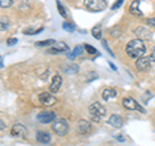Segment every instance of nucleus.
Instances as JSON below:
<instances>
[{
	"label": "nucleus",
	"instance_id": "20",
	"mask_svg": "<svg viewBox=\"0 0 155 146\" xmlns=\"http://www.w3.org/2000/svg\"><path fill=\"white\" fill-rule=\"evenodd\" d=\"M9 26H11V22H9V18L3 16L0 17V31H7Z\"/></svg>",
	"mask_w": 155,
	"mask_h": 146
},
{
	"label": "nucleus",
	"instance_id": "6",
	"mask_svg": "<svg viewBox=\"0 0 155 146\" xmlns=\"http://www.w3.org/2000/svg\"><path fill=\"white\" fill-rule=\"evenodd\" d=\"M153 62L154 61L151 60V57H140V58H137V61H136V69L138 71H146L150 69Z\"/></svg>",
	"mask_w": 155,
	"mask_h": 146
},
{
	"label": "nucleus",
	"instance_id": "17",
	"mask_svg": "<svg viewBox=\"0 0 155 146\" xmlns=\"http://www.w3.org/2000/svg\"><path fill=\"white\" fill-rule=\"evenodd\" d=\"M116 97V91L114 88H106L102 92V98L105 101H110L111 98H115Z\"/></svg>",
	"mask_w": 155,
	"mask_h": 146
},
{
	"label": "nucleus",
	"instance_id": "8",
	"mask_svg": "<svg viewBox=\"0 0 155 146\" xmlns=\"http://www.w3.org/2000/svg\"><path fill=\"white\" fill-rule=\"evenodd\" d=\"M134 35L137 36V39H141V40H149L153 36V32L149 30L147 27L145 26H138L134 30Z\"/></svg>",
	"mask_w": 155,
	"mask_h": 146
},
{
	"label": "nucleus",
	"instance_id": "4",
	"mask_svg": "<svg viewBox=\"0 0 155 146\" xmlns=\"http://www.w3.org/2000/svg\"><path fill=\"white\" fill-rule=\"evenodd\" d=\"M52 131L58 136H65L69 132V123L65 119H57L52 125Z\"/></svg>",
	"mask_w": 155,
	"mask_h": 146
},
{
	"label": "nucleus",
	"instance_id": "30",
	"mask_svg": "<svg viewBox=\"0 0 155 146\" xmlns=\"http://www.w3.org/2000/svg\"><path fill=\"white\" fill-rule=\"evenodd\" d=\"M17 43V38H9L8 40H7V44L9 45V47H12V45H14Z\"/></svg>",
	"mask_w": 155,
	"mask_h": 146
},
{
	"label": "nucleus",
	"instance_id": "21",
	"mask_svg": "<svg viewBox=\"0 0 155 146\" xmlns=\"http://www.w3.org/2000/svg\"><path fill=\"white\" fill-rule=\"evenodd\" d=\"M56 44V40H53V39H47V40H40V41H36L35 45L36 47H52Z\"/></svg>",
	"mask_w": 155,
	"mask_h": 146
},
{
	"label": "nucleus",
	"instance_id": "14",
	"mask_svg": "<svg viewBox=\"0 0 155 146\" xmlns=\"http://www.w3.org/2000/svg\"><path fill=\"white\" fill-rule=\"evenodd\" d=\"M142 0H134V2L130 4L129 7V12L133 14V16H137V17H142L143 13L141 12V9H140V4H141Z\"/></svg>",
	"mask_w": 155,
	"mask_h": 146
},
{
	"label": "nucleus",
	"instance_id": "18",
	"mask_svg": "<svg viewBox=\"0 0 155 146\" xmlns=\"http://www.w3.org/2000/svg\"><path fill=\"white\" fill-rule=\"evenodd\" d=\"M83 49H84L83 45H78V47L74 48V51H72L71 53H69V55H67V57H69L70 60H74V58H76L78 56H80L81 53H83Z\"/></svg>",
	"mask_w": 155,
	"mask_h": 146
},
{
	"label": "nucleus",
	"instance_id": "22",
	"mask_svg": "<svg viewBox=\"0 0 155 146\" xmlns=\"http://www.w3.org/2000/svg\"><path fill=\"white\" fill-rule=\"evenodd\" d=\"M92 35H93L94 39H97V40H100L101 38H102V32H101V27L100 26H94L93 28H92Z\"/></svg>",
	"mask_w": 155,
	"mask_h": 146
},
{
	"label": "nucleus",
	"instance_id": "5",
	"mask_svg": "<svg viewBox=\"0 0 155 146\" xmlns=\"http://www.w3.org/2000/svg\"><path fill=\"white\" fill-rule=\"evenodd\" d=\"M39 102H40L43 106L49 108V106H53L57 104V98L53 95H51L49 92H43V93L39 95Z\"/></svg>",
	"mask_w": 155,
	"mask_h": 146
},
{
	"label": "nucleus",
	"instance_id": "38",
	"mask_svg": "<svg viewBox=\"0 0 155 146\" xmlns=\"http://www.w3.org/2000/svg\"><path fill=\"white\" fill-rule=\"evenodd\" d=\"M0 61H2V57H0Z\"/></svg>",
	"mask_w": 155,
	"mask_h": 146
},
{
	"label": "nucleus",
	"instance_id": "13",
	"mask_svg": "<svg viewBox=\"0 0 155 146\" xmlns=\"http://www.w3.org/2000/svg\"><path fill=\"white\" fill-rule=\"evenodd\" d=\"M61 84H62V78L60 75H54L52 81H51V84H49V91L52 93H57L61 88Z\"/></svg>",
	"mask_w": 155,
	"mask_h": 146
},
{
	"label": "nucleus",
	"instance_id": "7",
	"mask_svg": "<svg viewBox=\"0 0 155 146\" xmlns=\"http://www.w3.org/2000/svg\"><path fill=\"white\" fill-rule=\"evenodd\" d=\"M122 104L127 110H140V111H142V113H145V110L137 104V101L134 98H132V97H125V98H123Z\"/></svg>",
	"mask_w": 155,
	"mask_h": 146
},
{
	"label": "nucleus",
	"instance_id": "26",
	"mask_svg": "<svg viewBox=\"0 0 155 146\" xmlns=\"http://www.w3.org/2000/svg\"><path fill=\"white\" fill-rule=\"evenodd\" d=\"M56 4H57V8H58V12H60V14L62 17H66L67 14H66V11H65L64 5H62V3L60 2V0H56Z\"/></svg>",
	"mask_w": 155,
	"mask_h": 146
},
{
	"label": "nucleus",
	"instance_id": "29",
	"mask_svg": "<svg viewBox=\"0 0 155 146\" xmlns=\"http://www.w3.org/2000/svg\"><path fill=\"white\" fill-rule=\"evenodd\" d=\"M123 2H124V0H116V2L113 4V5H111V9H113V11H115V9H118L119 7H122Z\"/></svg>",
	"mask_w": 155,
	"mask_h": 146
},
{
	"label": "nucleus",
	"instance_id": "16",
	"mask_svg": "<svg viewBox=\"0 0 155 146\" xmlns=\"http://www.w3.org/2000/svg\"><path fill=\"white\" fill-rule=\"evenodd\" d=\"M36 140L40 144H49L51 142V136L48 132H44V131H39L36 132Z\"/></svg>",
	"mask_w": 155,
	"mask_h": 146
},
{
	"label": "nucleus",
	"instance_id": "1",
	"mask_svg": "<svg viewBox=\"0 0 155 146\" xmlns=\"http://www.w3.org/2000/svg\"><path fill=\"white\" fill-rule=\"evenodd\" d=\"M125 52L130 58H140L143 57V53L146 52V47L141 39H133L125 45Z\"/></svg>",
	"mask_w": 155,
	"mask_h": 146
},
{
	"label": "nucleus",
	"instance_id": "25",
	"mask_svg": "<svg viewBox=\"0 0 155 146\" xmlns=\"http://www.w3.org/2000/svg\"><path fill=\"white\" fill-rule=\"evenodd\" d=\"M110 35L113 36V38H118V36H120V35H122V28H120L119 26L113 27V28H111V31H110Z\"/></svg>",
	"mask_w": 155,
	"mask_h": 146
},
{
	"label": "nucleus",
	"instance_id": "2",
	"mask_svg": "<svg viewBox=\"0 0 155 146\" xmlns=\"http://www.w3.org/2000/svg\"><path fill=\"white\" fill-rule=\"evenodd\" d=\"M88 113H89L91 120H93V121H96V123H98V121L106 115V109L104 108V105L100 104V102H93V104L89 106Z\"/></svg>",
	"mask_w": 155,
	"mask_h": 146
},
{
	"label": "nucleus",
	"instance_id": "36",
	"mask_svg": "<svg viewBox=\"0 0 155 146\" xmlns=\"http://www.w3.org/2000/svg\"><path fill=\"white\" fill-rule=\"evenodd\" d=\"M151 60H153V61H155V48L153 49V53H151Z\"/></svg>",
	"mask_w": 155,
	"mask_h": 146
},
{
	"label": "nucleus",
	"instance_id": "32",
	"mask_svg": "<svg viewBox=\"0 0 155 146\" xmlns=\"http://www.w3.org/2000/svg\"><path fill=\"white\" fill-rule=\"evenodd\" d=\"M102 45H104V48H105V49H106V51H107V52L110 53V55H111V56H113V57H114V53H113V52H111V49H110V48L107 47V43H106L105 40H102Z\"/></svg>",
	"mask_w": 155,
	"mask_h": 146
},
{
	"label": "nucleus",
	"instance_id": "34",
	"mask_svg": "<svg viewBox=\"0 0 155 146\" xmlns=\"http://www.w3.org/2000/svg\"><path fill=\"white\" fill-rule=\"evenodd\" d=\"M115 138H116V140H119V141H122V142L124 141V137H123L122 134H116V136H115Z\"/></svg>",
	"mask_w": 155,
	"mask_h": 146
},
{
	"label": "nucleus",
	"instance_id": "9",
	"mask_svg": "<svg viewBox=\"0 0 155 146\" xmlns=\"http://www.w3.org/2000/svg\"><path fill=\"white\" fill-rule=\"evenodd\" d=\"M62 52H69V45L62 41L56 43L54 45L48 48V51H47V53H49V55H58V53H62Z\"/></svg>",
	"mask_w": 155,
	"mask_h": 146
},
{
	"label": "nucleus",
	"instance_id": "28",
	"mask_svg": "<svg viewBox=\"0 0 155 146\" xmlns=\"http://www.w3.org/2000/svg\"><path fill=\"white\" fill-rule=\"evenodd\" d=\"M84 48H85V51L88 52L89 55H97V49H96L94 47H92V45H89V44H85Z\"/></svg>",
	"mask_w": 155,
	"mask_h": 146
},
{
	"label": "nucleus",
	"instance_id": "3",
	"mask_svg": "<svg viewBox=\"0 0 155 146\" xmlns=\"http://www.w3.org/2000/svg\"><path fill=\"white\" fill-rule=\"evenodd\" d=\"M84 5L89 12H102L107 7V3L105 0H84Z\"/></svg>",
	"mask_w": 155,
	"mask_h": 146
},
{
	"label": "nucleus",
	"instance_id": "15",
	"mask_svg": "<svg viewBox=\"0 0 155 146\" xmlns=\"http://www.w3.org/2000/svg\"><path fill=\"white\" fill-rule=\"evenodd\" d=\"M109 124L110 125H113L114 128H120L123 125V119H122V116H119V115H111L110 118H109Z\"/></svg>",
	"mask_w": 155,
	"mask_h": 146
},
{
	"label": "nucleus",
	"instance_id": "12",
	"mask_svg": "<svg viewBox=\"0 0 155 146\" xmlns=\"http://www.w3.org/2000/svg\"><path fill=\"white\" fill-rule=\"evenodd\" d=\"M91 123L88 120H84V119H81L78 121V132H79L80 134H87V133H89L91 132Z\"/></svg>",
	"mask_w": 155,
	"mask_h": 146
},
{
	"label": "nucleus",
	"instance_id": "10",
	"mask_svg": "<svg viewBox=\"0 0 155 146\" xmlns=\"http://www.w3.org/2000/svg\"><path fill=\"white\" fill-rule=\"evenodd\" d=\"M56 119V113L54 111H41L39 113L38 115V120L43 124H47V123H51Z\"/></svg>",
	"mask_w": 155,
	"mask_h": 146
},
{
	"label": "nucleus",
	"instance_id": "37",
	"mask_svg": "<svg viewBox=\"0 0 155 146\" xmlns=\"http://www.w3.org/2000/svg\"><path fill=\"white\" fill-rule=\"evenodd\" d=\"M109 64H110V66H111V69H113V70H116V66H115L114 64H111V62H109Z\"/></svg>",
	"mask_w": 155,
	"mask_h": 146
},
{
	"label": "nucleus",
	"instance_id": "27",
	"mask_svg": "<svg viewBox=\"0 0 155 146\" xmlns=\"http://www.w3.org/2000/svg\"><path fill=\"white\" fill-rule=\"evenodd\" d=\"M13 0H0V7L2 8H9L12 7Z\"/></svg>",
	"mask_w": 155,
	"mask_h": 146
},
{
	"label": "nucleus",
	"instance_id": "23",
	"mask_svg": "<svg viewBox=\"0 0 155 146\" xmlns=\"http://www.w3.org/2000/svg\"><path fill=\"white\" fill-rule=\"evenodd\" d=\"M43 30H44V27H39V28H25V32L26 35H35V34H40Z\"/></svg>",
	"mask_w": 155,
	"mask_h": 146
},
{
	"label": "nucleus",
	"instance_id": "11",
	"mask_svg": "<svg viewBox=\"0 0 155 146\" xmlns=\"http://www.w3.org/2000/svg\"><path fill=\"white\" fill-rule=\"evenodd\" d=\"M27 133V131L25 128V125L21 123H16L11 129V134L14 136V137H25Z\"/></svg>",
	"mask_w": 155,
	"mask_h": 146
},
{
	"label": "nucleus",
	"instance_id": "19",
	"mask_svg": "<svg viewBox=\"0 0 155 146\" xmlns=\"http://www.w3.org/2000/svg\"><path fill=\"white\" fill-rule=\"evenodd\" d=\"M64 71L69 75H74V74H78V72H79V66L75 65V64H71L69 66L64 67Z\"/></svg>",
	"mask_w": 155,
	"mask_h": 146
},
{
	"label": "nucleus",
	"instance_id": "31",
	"mask_svg": "<svg viewBox=\"0 0 155 146\" xmlns=\"http://www.w3.org/2000/svg\"><path fill=\"white\" fill-rule=\"evenodd\" d=\"M97 78H98V75H97V72H94V71H92L91 72V75L87 78V79H88V81H92L93 79H97Z\"/></svg>",
	"mask_w": 155,
	"mask_h": 146
},
{
	"label": "nucleus",
	"instance_id": "24",
	"mask_svg": "<svg viewBox=\"0 0 155 146\" xmlns=\"http://www.w3.org/2000/svg\"><path fill=\"white\" fill-rule=\"evenodd\" d=\"M62 28L66 30L67 32H74L75 31V25H72L71 22H64V25H62Z\"/></svg>",
	"mask_w": 155,
	"mask_h": 146
},
{
	"label": "nucleus",
	"instance_id": "33",
	"mask_svg": "<svg viewBox=\"0 0 155 146\" xmlns=\"http://www.w3.org/2000/svg\"><path fill=\"white\" fill-rule=\"evenodd\" d=\"M146 22H147V25H149V26H153V27H155V17L149 18Z\"/></svg>",
	"mask_w": 155,
	"mask_h": 146
},
{
	"label": "nucleus",
	"instance_id": "35",
	"mask_svg": "<svg viewBox=\"0 0 155 146\" xmlns=\"http://www.w3.org/2000/svg\"><path fill=\"white\" fill-rule=\"evenodd\" d=\"M4 128H5V124H4V121H3L2 119H0V131L4 129Z\"/></svg>",
	"mask_w": 155,
	"mask_h": 146
}]
</instances>
